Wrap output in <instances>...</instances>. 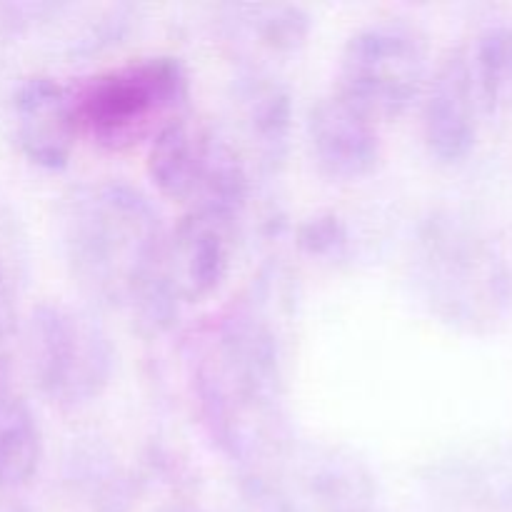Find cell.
Segmentation results:
<instances>
[{"mask_svg":"<svg viewBox=\"0 0 512 512\" xmlns=\"http://www.w3.org/2000/svg\"><path fill=\"white\" fill-rule=\"evenodd\" d=\"M0 512H28L20 503H0Z\"/></svg>","mask_w":512,"mask_h":512,"instance_id":"obj_19","label":"cell"},{"mask_svg":"<svg viewBox=\"0 0 512 512\" xmlns=\"http://www.w3.org/2000/svg\"><path fill=\"white\" fill-rule=\"evenodd\" d=\"M80 138L110 153L148 148L170 123L188 115L190 78L170 55L130 60L70 85Z\"/></svg>","mask_w":512,"mask_h":512,"instance_id":"obj_3","label":"cell"},{"mask_svg":"<svg viewBox=\"0 0 512 512\" xmlns=\"http://www.w3.org/2000/svg\"><path fill=\"white\" fill-rule=\"evenodd\" d=\"M340 512H375L373 508H358V510H340Z\"/></svg>","mask_w":512,"mask_h":512,"instance_id":"obj_20","label":"cell"},{"mask_svg":"<svg viewBox=\"0 0 512 512\" xmlns=\"http://www.w3.org/2000/svg\"><path fill=\"white\" fill-rule=\"evenodd\" d=\"M235 110L255 155L275 168L285 160L293 133V95L285 80L260 65H245L235 78Z\"/></svg>","mask_w":512,"mask_h":512,"instance_id":"obj_11","label":"cell"},{"mask_svg":"<svg viewBox=\"0 0 512 512\" xmlns=\"http://www.w3.org/2000/svg\"><path fill=\"white\" fill-rule=\"evenodd\" d=\"M485 113L512 108V25L490 23L465 45Z\"/></svg>","mask_w":512,"mask_h":512,"instance_id":"obj_14","label":"cell"},{"mask_svg":"<svg viewBox=\"0 0 512 512\" xmlns=\"http://www.w3.org/2000/svg\"><path fill=\"white\" fill-rule=\"evenodd\" d=\"M465 45L448 50L423 90V138L438 163H463L478 145L483 118Z\"/></svg>","mask_w":512,"mask_h":512,"instance_id":"obj_8","label":"cell"},{"mask_svg":"<svg viewBox=\"0 0 512 512\" xmlns=\"http://www.w3.org/2000/svg\"><path fill=\"white\" fill-rule=\"evenodd\" d=\"M165 233L153 200L125 180L80 183L60 208V243L78 288L93 303L128 310L148 333L170 330L180 313L160 275Z\"/></svg>","mask_w":512,"mask_h":512,"instance_id":"obj_1","label":"cell"},{"mask_svg":"<svg viewBox=\"0 0 512 512\" xmlns=\"http://www.w3.org/2000/svg\"><path fill=\"white\" fill-rule=\"evenodd\" d=\"M13 133L20 153L40 170H63L78 143L70 85L50 75H28L13 93Z\"/></svg>","mask_w":512,"mask_h":512,"instance_id":"obj_10","label":"cell"},{"mask_svg":"<svg viewBox=\"0 0 512 512\" xmlns=\"http://www.w3.org/2000/svg\"><path fill=\"white\" fill-rule=\"evenodd\" d=\"M175 512H200V510H175Z\"/></svg>","mask_w":512,"mask_h":512,"instance_id":"obj_21","label":"cell"},{"mask_svg":"<svg viewBox=\"0 0 512 512\" xmlns=\"http://www.w3.org/2000/svg\"><path fill=\"white\" fill-rule=\"evenodd\" d=\"M18 333V308H15V290L10 283L8 268L0 258V348Z\"/></svg>","mask_w":512,"mask_h":512,"instance_id":"obj_17","label":"cell"},{"mask_svg":"<svg viewBox=\"0 0 512 512\" xmlns=\"http://www.w3.org/2000/svg\"><path fill=\"white\" fill-rule=\"evenodd\" d=\"M233 15L245 35L270 53H295L313 30V18L300 5H240Z\"/></svg>","mask_w":512,"mask_h":512,"instance_id":"obj_15","label":"cell"},{"mask_svg":"<svg viewBox=\"0 0 512 512\" xmlns=\"http://www.w3.org/2000/svg\"><path fill=\"white\" fill-rule=\"evenodd\" d=\"M43 433L33 408L8 390L0 393V490L13 493L38 475Z\"/></svg>","mask_w":512,"mask_h":512,"instance_id":"obj_13","label":"cell"},{"mask_svg":"<svg viewBox=\"0 0 512 512\" xmlns=\"http://www.w3.org/2000/svg\"><path fill=\"white\" fill-rule=\"evenodd\" d=\"M410 275L428 313L460 335H490L512 310V268L475 220L433 210L410 243Z\"/></svg>","mask_w":512,"mask_h":512,"instance_id":"obj_2","label":"cell"},{"mask_svg":"<svg viewBox=\"0 0 512 512\" xmlns=\"http://www.w3.org/2000/svg\"><path fill=\"white\" fill-rule=\"evenodd\" d=\"M23 338L30 378L58 408H83L108 390L115 348L88 310L58 300L35 305Z\"/></svg>","mask_w":512,"mask_h":512,"instance_id":"obj_5","label":"cell"},{"mask_svg":"<svg viewBox=\"0 0 512 512\" xmlns=\"http://www.w3.org/2000/svg\"><path fill=\"white\" fill-rule=\"evenodd\" d=\"M148 175L160 195L183 205L185 213L238 223L250 198L248 165L238 145L190 113L148 145Z\"/></svg>","mask_w":512,"mask_h":512,"instance_id":"obj_4","label":"cell"},{"mask_svg":"<svg viewBox=\"0 0 512 512\" xmlns=\"http://www.w3.org/2000/svg\"><path fill=\"white\" fill-rule=\"evenodd\" d=\"M295 243L305 255L318 260H343L350 253V228L338 213H315L295 230Z\"/></svg>","mask_w":512,"mask_h":512,"instance_id":"obj_16","label":"cell"},{"mask_svg":"<svg viewBox=\"0 0 512 512\" xmlns=\"http://www.w3.org/2000/svg\"><path fill=\"white\" fill-rule=\"evenodd\" d=\"M305 135L315 165L328 178L355 183L378 168L383 153L378 123L338 90L310 105Z\"/></svg>","mask_w":512,"mask_h":512,"instance_id":"obj_9","label":"cell"},{"mask_svg":"<svg viewBox=\"0 0 512 512\" xmlns=\"http://www.w3.org/2000/svg\"><path fill=\"white\" fill-rule=\"evenodd\" d=\"M428 38L405 18L360 25L340 53L338 93L375 123L408 113L430 78Z\"/></svg>","mask_w":512,"mask_h":512,"instance_id":"obj_6","label":"cell"},{"mask_svg":"<svg viewBox=\"0 0 512 512\" xmlns=\"http://www.w3.org/2000/svg\"><path fill=\"white\" fill-rule=\"evenodd\" d=\"M10 365H8V358L3 355V350H0V393H8L10 390Z\"/></svg>","mask_w":512,"mask_h":512,"instance_id":"obj_18","label":"cell"},{"mask_svg":"<svg viewBox=\"0 0 512 512\" xmlns=\"http://www.w3.org/2000/svg\"><path fill=\"white\" fill-rule=\"evenodd\" d=\"M235 220L205 213H183L168 228L160 255V275L175 303H203L218 293L230 273Z\"/></svg>","mask_w":512,"mask_h":512,"instance_id":"obj_7","label":"cell"},{"mask_svg":"<svg viewBox=\"0 0 512 512\" xmlns=\"http://www.w3.org/2000/svg\"><path fill=\"white\" fill-rule=\"evenodd\" d=\"M303 485L328 512L370 508L375 483L363 460L340 448H310L303 460Z\"/></svg>","mask_w":512,"mask_h":512,"instance_id":"obj_12","label":"cell"}]
</instances>
